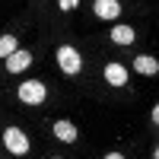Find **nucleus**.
I'll use <instances>...</instances> for the list:
<instances>
[{"label":"nucleus","instance_id":"1","mask_svg":"<svg viewBox=\"0 0 159 159\" xmlns=\"http://www.w3.org/2000/svg\"><path fill=\"white\" fill-rule=\"evenodd\" d=\"M54 57H57V67L67 73V76H76L80 70H83V57H80V51L73 45H61Z\"/></svg>","mask_w":159,"mask_h":159},{"label":"nucleus","instance_id":"2","mask_svg":"<svg viewBox=\"0 0 159 159\" xmlns=\"http://www.w3.org/2000/svg\"><path fill=\"white\" fill-rule=\"evenodd\" d=\"M16 96L25 105H42L45 96H48V89H45V83H38V80H25V83L16 89Z\"/></svg>","mask_w":159,"mask_h":159},{"label":"nucleus","instance_id":"3","mask_svg":"<svg viewBox=\"0 0 159 159\" xmlns=\"http://www.w3.org/2000/svg\"><path fill=\"white\" fill-rule=\"evenodd\" d=\"M3 147H7L13 156H25V153H29V137H25V130L7 127V130H3Z\"/></svg>","mask_w":159,"mask_h":159},{"label":"nucleus","instance_id":"4","mask_svg":"<svg viewBox=\"0 0 159 159\" xmlns=\"http://www.w3.org/2000/svg\"><path fill=\"white\" fill-rule=\"evenodd\" d=\"M29 64H32V54H29V51H22V48H16V51L7 57V70H10V73H22Z\"/></svg>","mask_w":159,"mask_h":159},{"label":"nucleus","instance_id":"5","mask_svg":"<svg viewBox=\"0 0 159 159\" xmlns=\"http://www.w3.org/2000/svg\"><path fill=\"white\" fill-rule=\"evenodd\" d=\"M96 16L99 19H118L121 16V3H118V0H96Z\"/></svg>","mask_w":159,"mask_h":159},{"label":"nucleus","instance_id":"6","mask_svg":"<svg viewBox=\"0 0 159 159\" xmlns=\"http://www.w3.org/2000/svg\"><path fill=\"white\" fill-rule=\"evenodd\" d=\"M134 70L143 73V76H156L159 73V61L150 57V54H140V57H134Z\"/></svg>","mask_w":159,"mask_h":159},{"label":"nucleus","instance_id":"7","mask_svg":"<svg viewBox=\"0 0 159 159\" xmlns=\"http://www.w3.org/2000/svg\"><path fill=\"white\" fill-rule=\"evenodd\" d=\"M105 80L108 86H127V70L121 64H105Z\"/></svg>","mask_w":159,"mask_h":159},{"label":"nucleus","instance_id":"8","mask_svg":"<svg viewBox=\"0 0 159 159\" xmlns=\"http://www.w3.org/2000/svg\"><path fill=\"white\" fill-rule=\"evenodd\" d=\"M51 130H54L57 140H64V143H76V127H73L70 121H64V118H61V121H54V127H51Z\"/></svg>","mask_w":159,"mask_h":159},{"label":"nucleus","instance_id":"9","mask_svg":"<svg viewBox=\"0 0 159 159\" xmlns=\"http://www.w3.org/2000/svg\"><path fill=\"white\" fill-rule=\"evenodd\" d=\"M134 38H137V32L130 29V25H115V29H111V42L115 45H130Z\"/></svg>","mask_w":159,"mask_h":159},{"label":"nucleus","instance_id":"10","mask_svg":"<svg viewBox=\"0 0 159 159\" xmlns=\"http://www.w3.org/2000/svg\"><path fill=\"white\" fill-rule=\"evenodd\" d=\"M19 48V42H16V35H0V57H10L13 54V51H16Z\"/></svg>","mask_w":159,"mask_h":159},{"label":"nucleus","instance_id":"11","mask_svg":"<svg viewBox=\"0 0 159 159\" xmlns=\"http://www.w3.org/2000/svg\"><path fill=\"white\" fill-rule=\"evenodd\" d=\"M57 7H61V10H73V7H80V0H61Z\"/></svg>","mask_w":159,"mask_h":159},{"label":"nucleus","instance_id":"12","mask_svg":"<svg viewBox=\"0 0 159 159\" xmlns=\"http://www.w3.org/2000/svg\"><path fill=\"white\" fill-rule=\"evenodd\" d=\"M153 124H159V105H153Z\"/></svg>","mask_w":159,"mask_h":159},{"label":"nucleus","instance_id":"13","mask_svg":"<svg viewBox=\"0 0 159 159\" xmlns=\"http://www.w3.org/2000/svg\"><path fill=\"white\" fill-rule=\"evenodd\" d=\"M102 159H124L121 153H108V156H102Z\"/></svg>","mask_w":159,"mask_h":159},{"label":"nucleus","instance_id":"14","mask_svg":"<svg viewBox=\"0 0 159 159\" xmlns=\"http://www.w3.org/2000/svg\"><path fill=\"white\" fill-rule=\"evenodd\" d=\"M153 159H159V147H156V150H153Z\"/></svg>","mask_w":159,"mask_h":159},{"label":"nucleus","instance_id":"15","mask_svg":"<svg viewBox=\"0 0 159 159\" xmlns=\"http://www.w3.org/2000/svg\"><path fill=\"white\" fill-rule=\"evenodd\" d=\"M54 159H61V156H54Z\"/></svg>","mask_w":159,"mask_h":159}]
</instances>
